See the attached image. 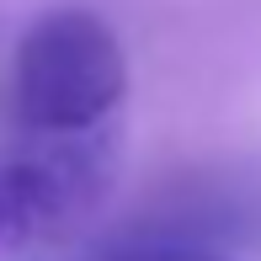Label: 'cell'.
<instances>
[{
	"instance_id": "cell-2",
	"label": "cell",
	"mask_w": 261,
	"mask_h": 261,
	"mask_svg": "<svg viewBox=\"0 0 261 261\" xmlns=\"http://www.w3.org/2000/svg\"><path fill=\"white\" fill-rule=\"evenodd\" d=\"M128 96V54L86 6L43 11L11 59V134L112 128Z\"/></svg>"
},
{
	"instance_id": "cell-1",
	"label": "cell",
	"mask_w": 261,
	"mask_h": 261,
	"mask_svg": "<svg viewBox=\"0 0 261 261\" xmlns=\"http://www.w3.org/2000/svg\"><path fill=\"white\" fill-rule=\"evenodd\" d=\"M117 187V128L11 134L0 149V261H69Z\"/></svg>"
},
{
	"instance_id": "cell-3",
	"label": "cell",
	"mask_w": 261,
	"mask_h": 261,
	"mask_svg": "<svg viewBox=\"0 0 261 261\" xmlns=\"http://www.w3.org/2000/svg\"><path fill=\"white\" fill-rule=\"evenodd\" d=\"M69 261H224V256H213V251H192V245H128V251L69 256Z\"/></svg>"
}]
</instances>
